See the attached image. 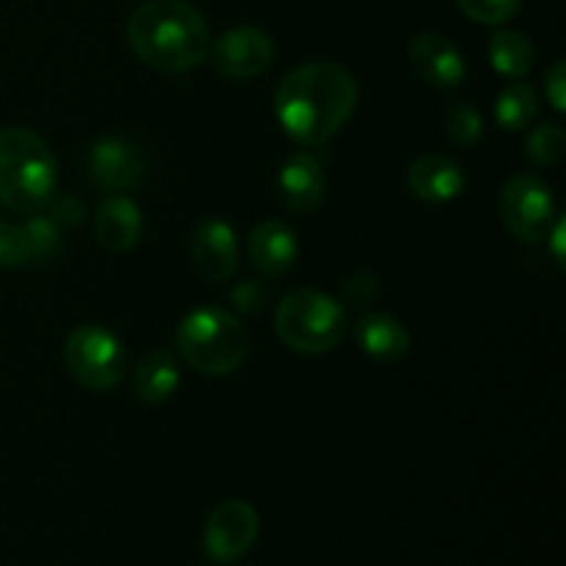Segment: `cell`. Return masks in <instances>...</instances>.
I'll return each mask as SVG.
<instances>
[{"label":"cell","instance_id":"cell-1","mask_svg":"<svg viewBox=\"0 0 566 566\" xmlns=\"http://www.w3.org/2000/svg\"><path fill=\"white\" fill-rule=\"evenodd\" d=\"M359 103L357 77L335 61H313L282 77L274 97L276 119L293 142L318 147L352 119Z\"/></svg>","mask_w":566,"mask_h":566},{"label":"cell","instance_id":"cell-2","mask_svg":"<svg viewBox=\"0 0 566 566\" xmlns=\"http://www.w3.org/2000/svg\"><path fill=\"white\" fill-rule=\"evenodd\" d=\"M127 42L147 66L180 75L208 61L210 31L188 0H144L127 20Z\"/></svg>","mask_w":566,"mask_h":566},{"label":"cell","instance_id":"cell-3","mask_svg":"<svg viewBox=\"0 0 566 566\" xmlns=\"http://www.w3.org/2000/svg\"><path fill=\"white\" fill-rule=\"evenodd\" d=\"M59 188V164L48 144L25 127L0 130V205L11 213H42Z\"/></svg>","mask_w":566,"mask_h":566},{"label":"cell","instance_id":"cell-4","mask_svg":"<svg viewBox=\"0 0 566 566\" xmlns=\"http://www.w3.org/2000/svg\"><path fill=\"white\" fill-rule=\"evenodd\" d=\"M177 354L205 376H230L249 357V335L230 310L202 304L180 321Z\"/></svg>","mask_w":566,"mask_h":566},{"label":"cell","instance_id":"cell-5","mask_svg":"<svg viewBox=\"0 0 566 566\" xmlns=\"http://www.w3.org/2000/svg\"><path fill=\"white\" fill-rule=\"evenodd\" d=\"M274 326L291 352L326 354L346 337L348 310L329 293L298 287L280 302Z\"/></svg>","mask_w":566,"mask_h":566},{"label":"cell","instance_id":"cell-6","mask_svg":"<svg viewBox=\"0 0 566 566\" xmlns=\"http://www.w3.org/2000/svg\"><path fill=\"white\" fill-rule=\"evenodd\" d=\"M64 365L81 387L92 392H108L125 379V343L108 326L83 324L66 337Z\"/></svg>","mask_w":566,"mask_h":566},{"label":"cell","instance_id":"cell-7","mask_svg":"<svg viewBox=\"0 0 566 566\" xmlns=\"http://www.w3.org/2000/svg\"><path fill=\"white\" fill-rule=\"evenodd\" d=\"M497 208H501V219L509 232L525 243L547 238L553 221L558 219L551 186L536 175H514L503 186Z\"/></svg>","mask_w":566,"mask_h":566},{"label":"cell","instance_id":"cell-8","mask_svg":"<svg viewBox=\"0 0 566 566\" xmlns=\"http://www.w3.org/2000/svg\"><path fill=\"white\" fill-rule=\"evenodd\" d=\"M208 59L219 75L232 81H249L263 75L274 61V42L265 31L252 25H238L221 33L208 50Z\"/></svg>","mask_w":566,"mask_h":566},{"label":"cell","instance_id":"cell-9","mask_svg":"<svg viewBox=\"0 0 566 566\" xmlns=\"http://www.w3.org/2000/svg\"><path fill=\"white\" fill-rule=\"evenodd\" d=\"M258 534L260 517L252 503L224 501L210 512L205 523V553L219 564L238 562L252 551Z\"/></svg>","mask_w":566,"mask_h":566},{"label":"cell","instance_id":"cell-10","mask_svg":"<svg viewBox=\"0 0 566 566\" xmlns=\"http://www.w3.org/2000/svg\"><path fill=\"white\" fill-rule=\"evenodd\" d=\"M147 175V158L130 138H99L88 149V180L105 191L136 188Z\"/></svg>","mask_w":566,"mask_h":566},{"label":"cell","instance_id":"cell-11","mask_svg":"<svg viewBox=\"0 0 566 566\" xmlns=\"http://www.w3.org/2000/svg\"><path fill=\"white\" fill-rule=\"evenodd\" d=\"M191 260L208 282H227L238 271V235L224 219H205L191 238Z\"/></svg>","mask_w":566,"mask_h":566},{"label":"cell","instance_id":"cell-12","mask_svg":"<svg viewBox=\"0 0 566 566\" xmlns=\"http://www.w3.org/2000/svg\"><path fill=\"white\" fill-rule=\"evenodd\" d=\"M409 64L426 83L437 88H457L464 81L462 53L448 36L437 31H423L409 42Z\"/></svg>","mask_w":566,"mask_h":566},{"label":"cell","instance_id":"cell-13","mask_svg":"<svg viewBox=\"0 0 566 566\" xmlns=\"http://www.w3.org/2000/svg\"><path fill=\"white\" fill-rule=\"evenodd\" d=\"M249 260L269 280H280L296 265L298 238L285 221L265 219L249 235Z\"/></svg>","mask_w":566,"mask_h":566},{"label":"cell","instance_id":"cell-14","mask_svg":"<svg viewBox=\"0 0 566 566\" xmlns=\"http://www.w3.org/2000/svg\"><path fill=\"white\" fill-rule=\"evenodd\" d=\"M276 188H280V197L287 210H293V213H313L326 191L324 166H321L318 155L304 153V149L291 155L280 169Z\"/></svg>","mask_w":566,"mask_h":566},{"label":"cell","instance_id":"cell-15","mask_svg":"<svg viewBox=\"0 0 566 566\" xmlns=\"http://www.w3.org/2000/svg\"><path fill=\"white\" fill-rule=\"evenodd\" d=\"M144 219L142 210L133 199L114 193L103 199V205L94 213V238L99 247L111 254H125L142 241Z\"/></svg>","mask_w":566,"mask_h":566},{"label":"cell","instance_id":"cell-16","mask_svg":"<svg viewBox=\"0 0 566 566\" xmlns=\"http://www.w3.org/2000/svg\"><path fill=\"white\" fill-rule=\"evenodd\" d=\"M407 186L412 197H418L420 202L442 205L462 193L464 171L448 155H423V158H418L409 166Z\"/></svg>","mask_w":566,"mask_h":566},{"label":"cell","instance_id":"cell-17","mask_svg":"<svg viewBox=\"0 0 566 566\" xmlns=\"http://www.w3.org/2000/svg\"><path fill=\"white\" fill-rule=\"evenodd\" d=\"M354 337L363 354L381 365L401 363L412 348V335L407 326L390 313H368L354 326Z\"/></svg>","mask_w":566,"mask_h":566},{"label":"cell","instance_id":"cell-18","mask_svg":"<svg viewBox=\"0 0 566 566\" xmlns=\"http://www.w3.org/2000/svg\"><path fill=\"white\" fill-rule=\"evenodd\" d=\"M180 387V365L175 354L166 348H155L147 357L138 359L133 370V392L144 403H164Z\"/></svg>","mask_w":566,"mask_h":566},{"label":"cell","instance_id":"cell-19","mask_svg":"<svg viewBox=\"0 0 566 566\" xmlns=\"http://www.w3.org/2000/svg\"><path fill=\"white\" fill-rule=\"evenodd\" d=\"M490 61L492 70L501 72V75L525 77L534 70L536 50L525 33L501 28V31L492 33L490 39Z\"/></svg>","mask_w":566,"mask_h":566},{"label":"cell","instance_id":"cell-20","mask_svg":"<svg viewBox=\"0 0 566 566\" xmlns=\"http://www.w3.org/2000/svg\"><path fill=\"white\" fill-rule=\"evenodd\" d=\"M536 116H539V97H536V92L528 83H509V86L497 94L495 119L503 130H528V127L534 125Z\"/></svg>","mask_w":566,"mask_h":566},{"label":"cell","instance_id":"cell-21","mask_svg":"<svg viewBox=\"0 0 566 566\" xmlns=\"http://www.w3.org/2000/svg\"><path fill=\"white\" fill-rule=\"evenodd\" d=\"M566 136L558 122H542L528 133L525 142V155L534 166H553L564 158Z\"/></svg>","mask_w":566,"mask_h":566},{"label":"cell","instance_id":"cell-22","mask_svg":"<svg viewBox=\"0 0 566 566\" xmlns=\"http://www.w3.org/2000/svg\"><path fill=\"white\" fill-rule=\"evenodd\" d=\"M442 125H446L448 138L459 147H475L484 136V119L468 103H451L442 111Z\"/></svg>","mask_w":566,"mask_h":566},{"label":"cell","instance_id":"cell-23","mask_svg":"<svg viewBox=\"0 0 566 566\" xmlns=\"http://www.w3.org/2000/svg\"><path fill=\"white\" fill-rule=\"evenodd\" d=\"M22 230L31 249V263H48L61 249V227L50 216L31 213L28 221H22Z\"/></svg>","mask_w":566,"mask_h":566},{"label":"cell","instance_id":"cell-24","mask_svg":"<svg viewBox=\"0 0 566 566\" xmlns=\"http://www.w3.org/2000/svg\"><path fill=\"white\" fill-rule=\"evenodd\" d=\"M457 3L479 25H503L517 14L523 0H457Z\"/></svg>","mask_w":566,"mask_h":566},{"label":"cell","instance_id":"cell-25","mask_svg":"<svg viewBox=\"0 0 566 566\" xmlns=\"http://www.w3.org/2000/svg\"><path fill=\"white\" fill-rule=\"evenodd\" d=\"M31 263V249L22 224L14 221H0V265L3 269H22Z\"/></svg>","mask_w":566,"mask_h":566},{"label":"cell","instance_id":"cell-26","mask_svg":"<svg viewBox=\"0 0 566 566\" xmlns=\"http://www.w3.org/2000/svg\"><path fill=\"white\" fill-rule=\"evenodd\" d=\"M379 296V280L368 271H359V274L348 276L340 287V298L337 302L346 310H365L376 302Z\"/></svg>","mask_w":566,"mask_h":566},{"label":"cell","instance_id":"cell-27","mask_svg":"<svg viewBox=\"0 0 566 566\" xmlns=\"http://www.w3.org/2000/svg\"><path fill=\"white\" fill-rule=\"evenodd\" d=\"M230 302L241 315H258L269 304V291H265L263 282L243 280L230 291Z\"/></svg>","mask_w":566,"mask_h":566},{"label":"cell","instance_id":"cell-28","mask_svg":"<svg viewBox=\"0 0 566 566\" xmlns=\"http://www.w3.org/2000/svg\"><path fill=\"white\" fill-rule=\"evenodd\" d=\"M50 219L59 227H77L86 219V205L75 197V193H61L48 202Z\"/></svg>","mask_w":566,"mask_h":566},{"label":"cell","instance_id":"cell-29","mask_svg":"<svg viewBox=\"0 0 566 566\" xmlns=\"http://www.w3.org/2000/svg\"><path fill=\"white\" fill-rule=\"evenodd\" d=\"M564 88H566V64L564 61H556V64L545 72V92H547V99H551V105L556 111L566 108Z\"/></svg>","mask_w":566,"mask_h":566},{"label":"cell","instance_id":"cell-30","mask_svg":"<svg viewBox=\"0 0 566 566\" xmlns=\"http://www.w3.org/2000/svg\"><path fill=\"white\" fill-rule=\"evenodd\" d=\"M564 230H566V224H564L562 216H558V219L553 221L551 232H547V238H551V243H553V258H556V263L562 265V269H564Z\"/></svg>","mask_w":566,"mask_h":566}]
</instances>
